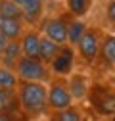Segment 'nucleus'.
<instances>
[{"instance_id":"1","label":"nucleus","mask_w":115,"mask_h":121,"mask_svg":"<svg viewBox=\"0 0 115 121\" xmlns=\"http://www.w3.org/2000/svg\"><path fill=\"white\" fill-rule=\"evenodd\" d=\"M17 100L19 110L25 117H40L48 108V88L44 83H31V81H19L17 88Z\"/></svg>"},{"instance_id":"2","label":"nucleus","mask_w":115,"mask_h":121,"mask_svg":"<svg viewBox=\"0 0 115 121\" xmlns=\"http://www.w3.org/2000/svg\"><path fill=\"white\" fill-rule=\"evenodd\" d=\"M88 100L96 113L104 117H115V88L106 85H92L88 88Z\"/></svg>"},{"instance_id":"3","label":"nucleus","mask_w":115,"mask_h":121,"mask_svg":"<svg viewBox=\"0 0 115 121\" xmlns=\"http://www.w3.org/2000/svg\"><path fill=\"white\" fill-rule=\"evenodd\" d=\"M13 73L17 75L19 81H31V83L50 81V69L46 67V64H42L40 60H35V58L21 56V60L17 62Z\"/></svg>"},{"instance_id":"4","label":"nucleus","mask_w":115,"mask_h":121,"mask_svg":"<svg viewBox=\"0 0 115 121\" xmlns=\"http://www.w3.org/2000/svg\"><path fill=\"white\" fill-rule=\"evenodd\" d=\"M73 98H71L69 86L63 79H54L48 85V108L54 112H62L71 108Z\"/></svg>"},{"instance_id":"5","label":"nucleus","mask_w":115,"mask_h":121,"mask_svg":"<svg viewBox=\"0 0 115 121\" xmlns=\"http://www.w3.org/2000/svg\"><path fill=\"white\" fill-rule=\"evenodd\" d=\"M100 44H102V40H100L98 29H86L81 40L77 42V50H79V56L82 62H86V64L96 62V58L100 56Z\"/></svg>"},{"instance_id":"6","label":"nucleus","mask_w":115,"mask_h":121,"mask_svg":"<svg viewBox=\"0 0 115 121\" xmlns=\"http://www.w3.org/2000/svg\"><path fill=\"white\" fill-rule=\"evenodd\" d=\"M73 65H75V52H73V48H71L69 44H65V46L60 48L58 56L52 60L50 71L62 77V75H69L73 71Z\"/></svg>"},{"instance_id":"7","label":"nucleus","mask_w":115,"mask_h":121,"mask_svg":"<svg viewBox=\"0 0 115 121\" xmlns=\"http://www.w3.org/2000/svg\"><path fill=\"white\" fill-rule=\"evenodd\" d=\"M42 31H44L46 39L54 40L56 44H60V46H65V42H67V23L62 17L46 19L42 23Z\"/></svg>"},{"instance_id":"8","label":"nucleus","mask_w":115,"mask_h":121,"mask_svg":"<svg viewBox=\"0 0 115 121\" xmlns=\"http://www.w3.org/2000/svg\"><path fill=\"white\" fill-rule=\"evenodd\" d=\"M21 56H23V52H21L19 40H10L6 44V48L2 50V54H0V64H2V67L13 71L16 65H17V62L21 60Z\"/></svg>"},{"instance_id":"9","label":"nucleus","mask_w":115,"mask_h":121,"mask_svg":"<svg viewBox=\"0 0 115 121\" xmlns=\"http://www.w3.org/2000/svg\"><path fill=\"white\" fill-rule=\"evenodd\" d=\"M19 44H21V52H23L25 58H35V60H38L40 37H38L37 31H27V33H23Z\"/></svg>"},{"instance_id":"10","label":"nucleus","mask_w":115,"mask_h":121,"mask_svg":"<svg viewBox=\"0 0 115 121\" xmlns=\"http://www.w3.org/2000/svg\"><path fill=\"white\" fill-rule=\"evenodd\" d=\"M19 100L16 88H0V113H17Z\"/></svg>"},{"instance_id":"11","label":"nucleus","mask_w":115,"mask_h":121,"mask_svg":"<svg viewBox=\"0 0 115 121\" xmlns=\"http://www.w3.org/2000/svg\"><path fill=\"white\" fill-rule=\"evenodd\" d=\"M0 33H2L8 40H19L23 37V23H21V19L0 17Z\"/></svg>"},{"instance_id":"12","label":"nucleus","mask_w":115,"mask_h":121,"mask_svg":"<svg viewBox=\"0 0 115 121\" xmlns=\"http://www.w3.org/2000/svg\"><path fill=\"white\" fill-rule=\"evenodd\" d=\"M67 86H69V92H71V98L73 100H82V98L88 96V88H90L88 81H86V77L81 75V73L73 75V77L69 79Z\"/></svg>"},{"instance_id":"13","label":"nucleus","mask_w":115,"mask_h":121,"mask_svg":"<svg viewBox=\"0 0 115 121\" xmlns=\"http://www.w3.org/2000/svg\"><path fill=\"white\" fill-rule=\"evenodd\" d=\"M23 12V17L27 21L35 23L40 17V12H42V0H13Z\"/></svg>"},{"instance_id":"14","label":"nucleus","mask_w":115,"mask_h":121,"mask_svg":"<svg viewBox=\"0 0 115 121\" xmlns=\"http://www.w3.org/2000/svg\"><path fill=\"white\" fill-rule=\"evenodd\" d=\"M100 60L107 67L115 65V35L104 37L102 44H100Z\"/></svg>"},{"instance_id":"15","label":"nucleus","mask_w":115,"mask_h":121,"mask_svg":"<svg viewBox=\"0 0 115 121\" xmlns=\"http://www.w3.org/2000/svg\"><path fill=\"white\" fill-rule=\"evenodd\" d=\"M60 44H56L54 40L46 39V37H40V48H38V60L42 64H52V60L58 56L60 52Z\"/></svg>"},{"instance_id":"16","label":"nucleus","mask_w":115,"mask_h":121,"mask_svg":"<svg viewBox=\"0 0 115 121\" xmlns=\"http://www.w3.org/2000/svg\"><path fill=\"white\" fill-rule=\"evenodd\" d=\"M0 17L6 19H21L23 12L13 0H0Z\"/></svg>"},{"instance_id":"17","label":"nucleus","mask_w":115,"mask_h":121,"mask_svg":"<svg viewBox=\"0 0 115 121\" xmlns=\"http://www.w3.org/2000/svg\"><path fill=\"white\" fill-rule=\"evenodd\" d=\"M86 29H88V27H86L82 21H79V19L67 23V42H69V44H75V46H77V42L81 40V37L84 35Z\"/></svg>"},{"instance_id":"18","label":"nucleus","mask_w":115,"mask_h":121,"mask_svg":"<svg viewBox=\"0 0 115 121\" xmlns=\"http://www.w3.org/2000/svg\"><path fill=\"white\" fill-rule=\"evenodd\" d=\"M52 121H84V117H82V113H81V110H79V108L71 106V108H67V110L54 112Z\"/></svg>"},{"instance_id":"19","label":"nucleus","mask_w":115,"mask_h":121,"mask_svg":"<svg viewBox=\"0 0 115 121\" xmlns=\"http://www.w3.org/2000/svg\"><path fill=\"white\" fill-rule=\"evenodd\" d=\"M19 79L12 69H6L0 65V88H17Z\"/></svg>"},{"instance_id":"20","label":"nucleus","mask_w":115,"mask_h":121,"mask_svg":"<svg viewBox=\"0 0 115 121\" xmlns=\"http://www.w3.org/2000/svg\"><path fill=\"white\" fill-rule=\"evenodd\" d=\"M90 4H92V0H67V8H69V12L73 13V16H77V17L84 16V13L88 12Z\"/></svg>"},{"instance_id":"21","label":"nucleus","mask_w":115,"mask_h":121,"mask_svg":"<svg viewBox=\"0 0 115 121\" xmlns=\"http://www.w3.org/2000/svg\"><path fill=\"white\" fill-rule=\"evenodd\" d=\"M106 16H107V19L115 25V0H109L107 2V8H106Z\"/></svg>"},{"instance_id":"22","label":"nucleus","mask_w":115,"mask_h":121,"mask_svg":"<svg viewBox=\"0 0 115 121\" xmlns=\"http://www.w3.org/2000/svg\"><path fill=\"white\" fill-rule=\"evenodd\" d=\"M0 121H16V113H0Z\"/></svg>"},{"instance_id":"23","label":"nucleus","mask_w":115,"mask_h":121,"mask_svg":"<svg viewBox=\"0 0 115 121\" xmlns=\"http://www.w3.org/2000/svg\"><path fill=\"white\" fill-rule=\"evenodd\" d=\"M8 42H10V40H8V39H6L2 33H0V54H2V50L6 48V44H8Z\"/></svg>"}]
</instances>
